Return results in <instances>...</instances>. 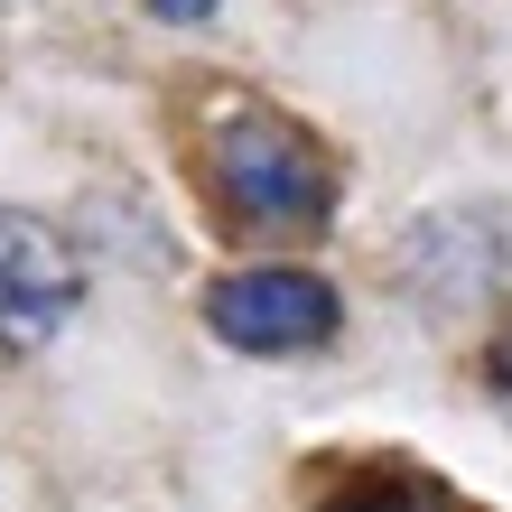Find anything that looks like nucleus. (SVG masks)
I'll use <instances>...</instances> for the list:
<instances>
[{
	"instance_id": "obj_1",
	"label": "nucleus",
	"mask_w": 512,
	"mask_h": 512,
	"mask_svg": "<svg viewBox=\"0 0 512 512\" xmlns=\"http://www.w3.org/2000/svg\"><path fill=\"white\" fill-rule=\"evenodd\" d=\"M205 177H215L224 215L243 233H326V215H336V159L289 112H233V122H215Z\"/></svg>"
},
{
	"instance_id": "obj_2",
	"label": "nucleus",
	"mask_w": 512,
	"mask_h": 512,
	"mask_svg": "<svg viewBox=\"0 0 512 512\" xmlns=\"http://www.w3.org/2000/svg\"><path fill=\"white\" fill-rule=\"evenodd\" d=\"M205 326L233 354H317L345 326V298L317 270H233L205 289Z\"/></svg>"
},
{
	"instance_id": "obj_3",
	"label": "nucleus",
	"mask_w": 512,
	"mask_h": 512,
	"mask_svg": "<svg viewBox=\"0 0 512 512\" xmlns=\"http://www.w3.org/2000/svg\"><path fill=\"white\" fill-rule=\"evenodd\" d=\"M84 308V252L47 215L0 205V354H38Z\"/></svg>"
},
{
	"instance_id": "obj_4",
	"label": "nucleus",
	"mask_w": 512,
	"mask_h": 512,
	"mask_svg": "<svg viewBox=\"0 0 512 512\" xmlns=\"http://www.w3.org/2000/svg\"><path fill=\"white\" fill-rule=\"evenodd\" d=\"M429 503H438L429 475H410V466H354L317 512H429Z\"/></svg>"
},
{
	"instance_id": "obj_5",
	"label": "nucleus",
	"mask_w": 512,
	"mask_h": 512,
	"mask_svg": "<svg viewBox=\"0 0 512 512\" xmlns=\"http://www.w3.org/2000/svg\"><path fill=\"white\" fill-rule=\"evenodd\" d=\"M149 19H168V28H196V19H215V0H140Z\"/></svg>"
},
{
	"instance_id": "obj_6",
	"label": "nucleus",
	"mask_w": 512,
	"mask_h": 512,
	"mask_svg": "<svg viewBox=\"0 0 512 512\" xmlns=\"http://www.w3.org/2000/svg\"><path fill=\"white\" fill-rule=\"evenodd\" d=\"M485 382H494V391H503V401H512V336H503V345L485 354Z\"/></svg>"
}]
</instances>
